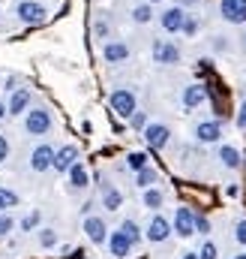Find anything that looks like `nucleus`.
<instances>
[{"label":"nucleus","mask_w":246,"mask_h":259,"mask_svg":"<svg viewBox=\"0 0 246 259\" xmlns=\"http://www.w3.org/2000/svg\"><path fill=\"white\" fill-rule=\"evenodd\" d=\"M51 112L48 109H30L27 112V118H24V130L30 133V136H45L48 130H51Z\"/></svg>","instance_id":"f257e3e1"},{"label":"nucleus","mask_w":246,"mask_h":259,"mask_svg":"<svg viewBox=\"0 0 246 259\" xmlns=\"http://www.w3.org/2000/svg\"><path fill=\"white\" fill-rule=\"evenodd\" d=\"M108 103H111V109L120 115V118H132L135 112H138V103H135V94L132 91H126V88H117L111 97H108Z\"/></svg>","instance_id":"f03ea898"},{"label":"nucleus","mask_w":246,"mask_h":259,"mask_svg":"<svg viewBox=\"0 0 246 259\" xmlns=\"http://www.w3.org/2000/svg\"><path fill=\"white\" fill-rule=\"evenodd\" d=\"M171 232H174V235H180V238H189V235H195V211H192V208L180 205V208L174 211V223H171Z\"/></svg>","instance_id":"7ed1b4c3"},{"label":"nucleus","mask_w":246,"mask_h":259,"mask_svg":"<svg viewBox=\"0 0 246 259\" xmlns=\"http://www.w3.org/2000/svg\"><path fill=\"white\" fill-rule=\"evenodd\" d=\"M30 169L33 172H48L54 169V148L51 145H36L30 151Z\"/></svg>","instance_id":"20e7f679"},{"label":"nucleus","mask_w":246,"mask_h":259,"mask_svg":"<svg viewBox=\"0 0 246 259\" xmlns=\"http://www.w3.org/2000/svg\"><path fill=\"white\" fill-rule=\"evenodd\" d=\"M15 15H18L24 24H39V21L45 18V6L36 3V0H21V3L15 6Z\"/></svg>","instance_id":"39448f33"},{"label":"nucleus","mask_w":246,"mask_h":259,"mask_svg":"<svg viewBox=\"0 0 246 259\" xmlns=\"http://www.w3.org/2000/svg\"><path fill=\"white\" fill-rule=\"evenodd\" d=\"M219 15L228 24H243L246 21V0H219Z\"/></svg>","instance_id":"423d86ee"},{"label":"nucleus","mask_w":246,"mask_h":259,"mask_svg":"<svg viewBox=\"0 0 246 259\" xmlns=\"http://www.w3.org/2000/svg\"><path fill=\"white\" fill-rule=\"evenodd\" d=\"M141 133H144V142H147L153 151H162V148L168 145V139H171V130L165 127V124H147Z\"/></svg>","instance_id":"0eeeda50"},{"label":"nucleus","mask_w":246,"mask_h":259,"mask_svg":"<svg viewBox=\"0 0 246 259\" xmlns=\"http://www.w3.org/2000/svg\"><path fill=\"white\" fill-rule=\"evenodd\" d=\"M168 235H171V223H168L162 214H153L150 223H147V241L162 244V241H168Z\"/></svg>","instance_id":"6e6552de"},{"label":"nucleus","mask_w":246,"mask_h":259,"mask_svg":"<svg viewBox=\"0 0 246 259\" xmlns=\"http://www.w3.org/2000/svg\"><path fill=\"white\" fill-rule=\"evenodd\" d=\"M153 61L156 64H177L180 61V49L168 39H156L153 42Z\"/></svg>","instance_id":"1a4fd4ad"},{"label":"nucleus","mask_w":246,"mask_h":259,"mask_svg":"<svg viewBox=\"0 0 246 259\" xmlns=\"http://www.w3.org/2000/svg\"><path fill=\"white\" fill-rule=\"evenodd\" d=\"M183 18H186V12L180 9V6H168V9L159 15V24H162V30H165V33H180Z\"/></svg>","instance_id":"9d476101"},{"label":"nucleus","mask_w":246,"mask_h":259,"mask_svg":"<svg viewBox=\"0 0 246 259\" xmlns=\"http://www.w3.org/2000/svg\"><path fill=\"white\" fill-rule=\"evenodd\" d=\"M195 139L204 142V145L219 142L222 139V124L219 121H201V124H195Z\"/></svg>","instance_id":"9b49d317"},{"label":"nucleus","mask_w":246,"mask_h":259,"mask_svg":"<svg viewBox=\"0 0 246 259\" xmlns=\"http://www.w3.org/2000/svg\"><path fill=\"white\" fill-rule=\"evenodd\" d=\"M84 232L93 244H105L108 241V229H105V220L102 217H84Z\"/></svg>","instance_id":"f8f14e48"},{"label":"nucleus","mask_w":246,"mask_h":259,"mask_svg":"<svg viewBox=\"0 0 246 259\" xmlns=\"http://www.w3.org/2000/svg\"><path fill=\"white\" fill-rule=\"evenodd\" d=\"M78 163V148L75 145H63L60 151H54V169L57 172H69Z\"/></svg>","instance_id":"ddd939ff"},{"label":"nucleus","mask_w":246,"mask_h":259,"mask_svg":"<svg viewBox=\"0 0 246 259\" xmlns=\"http://www.w3.org/2000/svg\"><path fill=\"white\" fill-rule=\"evenodd\" d=\"M27 106H30V91L27 88H18V91H12V97L6 103V115H21Z\"/></svg>","instance_id":"4468645a"},{"label":"nucleus","mask_w":246,"mask_h":259,"mask_svg":"<svg viewBox=\"0 0 246 259\" xmlns=\"http://www.w3.org/2000/svg\"><path fill=\"white\" fill-rule=\"evenodd\" d=\"M183 109H198L204 100H207V88L204 84H189V88H183Z\"/></svg>","instance_id":"2eb2a0df"},{"label":"nucleus","mask_w":246,"mask_h":259,"mask_svg":"<svg viewBox=\"0 0 246 259\" xmlns=\"http://www.w3.org/2000/svg\"><path fill=\"white\" fill-rule=\"evenodd\" d=\"M108 250H111V256L126 259V256H129V250H132V244H129V238L123 235L120 229H117V232H111V235H108Z\"/></svg>","instance_id":"dca6fc26"},{"label":"nucleus","mask_w":246,"mask_h":259,"mask_svg":"<svg viewBox=\"0 0 246 259\" xmlns=\"http://www.w3.org/2000/svg\"><path fill=\"white\" fill-rule=\"evenodd\" d=\"M102 58H105L108 64H123V61L129 58V46H126V42H105Z\"/></svg>","instance_id":"f3484780"},{"label":"nucleus","mask_w":246,"mask_h":259,"mask_svg":"<svg viewBox=\"0 0 246 259\" xmlns=\"http://www.w3.org/2000/svg\"><path fill=\"white\" fill-rule=\"evenodd\" d=\"M66 175H69V187H72V190H84V187L90 184V175H87L84 163H75Z\"/></svg>","instance_id":"a211bd4d"},{"label":"nucleus","mask_w":246,"mask_h":259,"mask_svg":"<svg viewBox=\"0 0 246 259\" xmlns=\"http://www.w3.org/2000/svg\"><path fill=\"white\" fill-rule=\"evenodd\" d=\"M102 205L108 208V211H117L123 205V193L114 187V184H102Z\"/></svg>","instance_id":"6ab92c4d"},{"label":"nucleus","mask_w":246,"mask_h":259,"mask_svg":"<svg viewBox=\"0 0 246 259\" xmlns=\"http://www.w3.org/2000/svg\"><path fill=\"white\" fill-rule=\"evenodd\" d=\"M219 160H222L225 169H237V166L243 163V160H240V151H237L234 145H222V148H219Z\"/></svg>","instance_id":"aec40b11"},{"label":"nucleus","mask_w":246,"mask_h":259,"mask_svg":"<svg viewBox=\"0 0 246 259\" xmlns=\"http://www.w3.org/2000/svg\"><path fill=\"white\" fill-rule=\"evenodd\" d=\"M156 181H159V175H156V169H150V166H147V169H141V172H135V184H138V187H144V190H147V187H153Z\"/></svg>","instance_id":"412c9836"},{"label":"nucleus","mask_w":246,"mask_h":259,"mask_svg":"<svg viewBox=\"0 0 246 259\" xmlns=\"http://www.w3.org/2000/svg\"><path fill=\"white\" fill-rule=\"evenodd\" d=\"M141 199H144V205H147V208H153V211H156V208H162V202H165L162 190H156V187H147Z\"/></svg>","instance_id":"4be33fe9"},{"label":"nucleus","mask_w":246,"mask_h":259,"mask_svg":"<svg viewBox=\"0 0 246 259\" xmlns=\"http://www.w3.org/2000/svg\"><path fill=\"white\" fill-rule=\"evenodd\" d=\"M15 205H18V193L9 190V187H0V214H6V211L15 208Z\"/></svg>","instance_id":"5701e85b"},{"label":"nucleus","mask_w":246,"mask_h":259,"mask_svg":"<svg viewBox=\"0 0 246 259\" xmlns=\"http://www.w3.org/2000/svg\"><path fill=\"white\" fill-rule=\"evenodd\" d=\"M120 232L129 238V244H138V241H141V229H138V223H135V220H123Z\"/></svg>","instance_id":"b1692460"},{"label":"nucleus","mask_w":246,"mask_h":259,"mask_svg":"<svg viewBox=\"0 0 246 259\" xmlns=\"http://www.w3.org/2000/svg\"><path fill=\"white\" fill-rule=\"evenodd\" d=\"M126 166H129L132 172H141V169H147V154H144V151H132V154L126 157Z\"/></svg>","instance_id":"393cba45"},{"label":"nucleus","mask_w":246,"mask_h":259,"mask_svg":"<svg viewBox=\"0 0 246 259\" xmlns=\"http://www.w3.org/2000/svg\"><path fill=\"white\" fill-rule=\"evenodd\" d=\"M150 15H153V12H150V3H141V6H135V9H132V18H135L138 24H147V21H150Z\"/></svg>","instance_id":"a878e982"},{"label":"nucleus","mask_w":246,"mask_h":259,"mask_svg":"<svg viewBox=\"0 0 246 259\" xmlns=\"http://www.w3.org/2000/svg\"><path fill=\"white\" fill-rule=\"evenodd\" d=\"M39 244L48 250V247H54L57 244V232L54 229H39Z\"/></svg>","instance_id":"bb28decb"},{"label":"nucleus","mask_w":246,"mask_h":259,"mask_svg":"<svg viewBox=\"0 0 246 259\" xmlns=\"http://www.w3.org/2000/svg\"><path fill=\"white\" fill-rule=\"evenodd\" d=\"M39 220H42V214H39V211H30V214L21 220V229H24V232H30V229H36V226H39Z\"/></svg>","instance_id":"cd10ccee"},{"label":"nucleus","mask_w":246,"mask_h":259,"mask_svg":"<svg viewBox=\"0 0 246 259\" xmlns=\"http://www.w3.org/2000/svg\"><path fill=\"white\" fill-rule=\"evenodd\" d=\"M15 229V220H12V214H0V238L3 235H9Z\"/></svg>","instance_id":"c85d7f7f"},{"label":"nucleus","mask_w":246,"mask_h":259,"mask_svg":"<svg viewBox=\"0 0 246 259\" xmlns=\"http://www.w3.org/2000/svg\"><path fill=\"white\" fill-rule=\"evenodd\" d=\"M195 30H198V21H195L192 15H186V18H183V27H180V33H186V36H192Z\"/></svg>","instance_id":"c756f323"},{"label":"nucleus","mask_w":246,"mask_h":259,"mask_svg":"<svg viewBox=\"0 0 246 259\" xmlns=\"http://www.w3.org/2000/svg\"><path fill=\"white\" fill-rule=\"evenodd\" d=\"M195 232L207 235V232H210V220H207V217H201V214H195Z\"/></svg>","instance_id":"7c9ffc66"},{"label":"nucleus","mask_w":246,"mask_h":259,"mask_svg":"<svg viewBox=\"0 0 246 259\" xmlns=\"http://www.w3.org/2000/svg\"><path fill=\"white\" fill-rule=\"evenodd\" d=\"M198 259H216V244H213V241H204V247H201Z\"/></svg>","instance_id":"2f4dec72"},{"label":"nucleus","mask_w":246,"mask_h":259,"mask_svg":"<svg viewBox=\"0 0 246 259\" xmlns=\"http://www.w3.org/2000/svg\"><path fill=\"white\" fill-rule=\"evenodd\" d=\"M129 121H132V130H144L147 127V115H144V112H135Z\"/></svg>","instance_id":"473e14b6"},{"label":"nucleus","mask_w":246,"mask_h":259,"mask_svg":"<svg viewBox=\"0 0 246 259\" xmlns=\"http://www.w3.org/2000/svg\"><path fill=\"white\" fill-rule=\"evenodd\" d=\"M234 238H237L240 244H246V220H240V223H237V229H234Z\"/></svg>","instance_id":"72a5a7b5"},{"label":"nucleus","mask_w":246,"mask_h":259,"mask_svg":"<svg viewBox=\"0 0 246 259\" xmlns=\"http://www.w3.org/2000/svg\"><path fill=\"white\" fill-rule=\"evenodd\" d=\"M237 127L246 130V103H240V109H237Z\"/></svg>","instance_id":"f704fd0d"},{"label":"nucleus","mask_w":246,"mask_h":259,"mask_svg":"<svg viewBox=\"0 0 246 259\" xmlns=\"http://www.w3.org/2000/svg\"><path fill=\"white\" fill-rule=\"evenodd\" d=\"M6 154H9V142H6V136H0V163L6 160Z\"/></svg>","instance_id":"c9c22d12"},{"label":"nucleus","mask_w":246,"mask_h":259,"mask_svg":"<svg viewBox=\"0 0 246 259\" xmlns=\"http://www.w3.org/2000/svg\"><path fill=\"white\" fill-rule=\"evenodd\" d=\"M3 118H6V103L0 100V121H3Z\"/></svg>","instance_id":"e433bc0d"},{"label":"nucleus","mask_w":246,"mask_h":259,"mask_svg":"<svg viewBox=\"0 0 246 259\" xmlns=\"http://www.w3.org/2000/svg\"><path fill=\"white\" fill-rule=\"evenodd\" d=\"M195 3H198V0H180V9H183V6H195Z\"/></svg>","instance_id":"4c0bfd02"},{"label":"nucleus","mask_w":246,"mask_h":259,"mask_svg":"<svg viewBox=\"0 0 246 259\" xmlns=\"http://www.w3.org/2000/svg\"><path fill=\"white\" fill-rule=\"evenodd\" d=\"M183 259H198V253H183Z\"/></svg>","instance_id":"58836bf2"},{"label":"nucleus","mask_w":246,"mask_h":259,"mask_svg":"<svg viewBox=\"0 0 246 259\" xmlns=\"http://www.w3.org/2000/svg\"><path fill=\"white\" fill-rule=\"evenodd\" d=\"M147 3H162V0H147Z\"/></svg>","instance_id":"ea45409f"},{"label":"nucleus","mask_w":246,"mask_h":259,"mask_svg":"<svg viewBox=\"0 0 246 259\" xmlns=\"http://www.w3.org/2000/svg\"><path fill=\"white\" fill-rule=\"evenodd\" d=\"M234 259H246V256H234Z\"/></svg>","instance_id":"a19ab883"}]
</instances>
